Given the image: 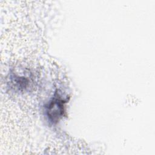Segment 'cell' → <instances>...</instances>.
Masks as SVG:
<instances>
[{
    "instance_id": "obj_1",
    "label": "cell",
    "mask_w": 155,
    "mask_h": 155,
    "mask_svg": "<svg viewBox=\"0 0 155 155\" xmlns=\"http://www.w3.org/2000/svg\"><path fill=\"white\" fill-rule=\"evenodd\" d=\"M58 97H54L45 107L47 116L53 124L57 122L62 117L64 112L65 101Z\"/></svg>"
}]
</instances>
